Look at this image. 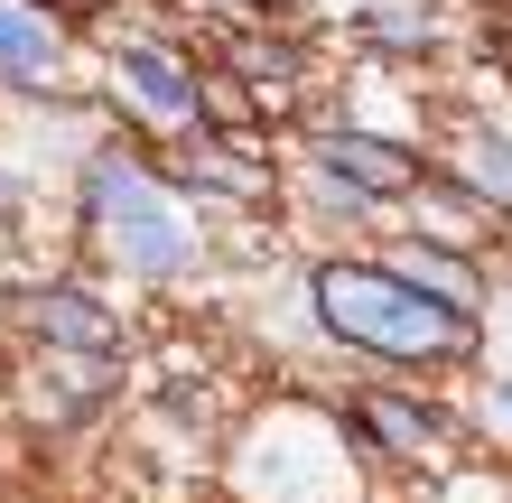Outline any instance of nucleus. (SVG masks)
<instances>
[{
  "label": "nucleus",
  "instance_id": "f257e3e1",
  "mask_svg": "<svg viewBox=\"0 0 512 503\" xmlns=\"http://www.w3.org/2000/svg\"><path fill=\"white\" fill-rule=\"evenodd\" d=\"M317 317L345 345L364 354H401V364H429V354H466L475 345V308L457 289L401 280V271H364V261H326L317 271Z\"/></svg>",
  "mask_w": 512,
  "mask_h": 503
},
{
  "label": "nucleus",
  "instance_id": "f03ea898",
  "mask_svg": "<svg viewBox=\"0 0 512 503\" xmlns=\"http://www.w3.org/2000/svg\"><path fill=\"white\" fill-rule=\"evenodd\" d=\"M84 205H94V233L112 243V261L122 271H140V280H177L196 261V233H187V215L149 187V177L122 159V150H103L94 168H84Z\"/></svg>",
  "mask_w": 512,
  "mask_h": 503
},
{
  "label": "nucleus",
  "instance_id": "7ed1b4c3",
  "mask_svg": "<svg viewBox=\"0 0 512 503\" xmlns=\"http://www.w3.org/2000/svg\"><path fill=\"white\" fill-rule=\"evenodd\" d=\"M112 84H122L149 122H196V75L177 66L168 47H122L112 56Z\"/></svg>",
  "mask_w": 512,
  "mask_h": 503
},
{
  "label": "nucleus",
  "instance_id": "20e7f679",
  "mask_svg": "<svg viewBox=\"0 0 512 503\" xmlns=\"http://www.w3.org/2000/svg\"><path fill=\"white\" fill-rule=\"evenodd\" d=\"M326 177H336V187H354V196H410V187H419V159L391 150V140L336 131V140H326Z\"/></svg>",
  "mask_w": 512,
  "mask_h": 503
},
{
  "label": "nucleus",
  "instance_id": "39448f33",
  "mask_svg": "<svg viewBox=\"0 0 512 503\" xmlns=\"http://www.w3.org/2000/svg\"><path fill=\"white\" fill-rule=\"evenodd\" d=\"M28 317H38V336H47V345L122 354V317H112L103 299H84V289H38V299H28Z\"/></svg>",
  "mask_w": 512,
  "mask_h": 503
},
{
  "label": "nucleus",
  "instance_id": "423d86ee",
  "mask_svg": "<svg viewBox=\"0 0 512 503\" xmlns=\"http://www.w3.org/2000/svg\"><path fill=\"white\" fill-rule=\"evenodd\" d=\"M56 66V28L28 0H0V75H47Z\"/></svg>",
  "mask_w": 512,
  "mask_h": 503
},
{
  "label": "nucleus",
  "instance_id": "0eeeda50",
  "mask_svg": "<svg viewBox=\"0 0 512 503\" xmlns=\"http://www.w3.org/2000/svg\"><path fill=\"white\" fill-rule=\"evenodd\" d=\"M364 429L382 438L391 457H419V448L438 438V429H429V410H401V401H364Z\"/></svg>",
  "mask_w": 512,
  "mask_h": 503
},
{
  "label": "nucleus",
  "instance_id": "6e6552de",
  "mask_svg": "<svg viewBox=\"0 0 512 503\" xmlns=\"http://www.w3.org/2000/svg\"><path fill=\"white\" fill-rule=\"evenodd\" d=\"M233 66H243V84H252V94H289L298 56H289V47H243V56H233Z\"/></svg>",
  "mask_w": 512,
  "mask_h": 503
},
{
  "label": "nucleus",
  "instance_id": "1a4fd4ad",
  "mask_svg": "<svg viewBox=\"0 0 512 503\" xmlns=\"http://www.w3.org/2000/svg\"><path fill=\"white\" fill-rule=\"evenodd\" d=\"M475 187L512 205V150H503V140H475Z\"/></svg>",
  "mask_w": 512,
  "mask_h": 503
},
{
  "label": "nucleus",
  "instance_id": "9d476101",
  "mask_svg": "<svg viewBox=\"0 0 512 503\" xmlns=\"http://www.w3.org/2000/svg\"><path fill=\"white\" fill-rule=\"evenodd\" d=\"M494 420H512V382H494Z\"/></svg>",
  "mask_w": 512,
  "mask_h": 503
},
{
  "label": "nucleus",
  "instance_id": "9b49d317",
  "mask_svg": "<svg viewBox=\"0 0 512 503\" xmlns=\"http://www.w3.org/2000/svg\"><path fill=\"white\" fill-rule=\"evenodd\" d=\"M503 503H512V494H503Z\"/></svg>",
  "mask_w": 512,
  "mask_h": 503
}]
</instances>
